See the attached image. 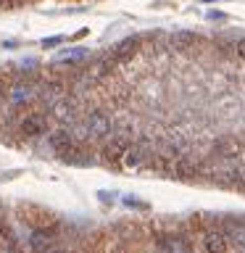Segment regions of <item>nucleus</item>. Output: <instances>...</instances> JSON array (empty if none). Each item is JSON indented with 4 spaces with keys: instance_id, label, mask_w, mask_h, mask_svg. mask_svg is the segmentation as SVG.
Returning a JSON list of instances; mask_svg holds the SVG:
<instances>
[{
    "instance_id": "f03ea898",
    "label": "nucleus",
    "mask_w": 245,
    "mask_h": 253,
    "mask_svg": "<svg viewBox=\"0 0 245 253\" xmlns=\"http://www.w3.org/2000/svg\"><path fill=\"white\" fill-rule=\"evenodd\" d=\"M21 132L27 137H40L47 132V116L45 114H27L21 119Z\"/></svg>"
},
{
    "instance_id": "f257e3e1",
    "label": "nucleus",
    "mask_w": 245,
    "mask_h": 253,
    "mask_svg": "<svg viewBox=\"0 0 245 253\" xmlns=\"http://www.w3.org/2000/svg\"><path fill=\"white\" fill-rule=\"evenodd\" d=\"M84 124H87V132H90V140H106L108 134H114V122L103 111H92L84 119Z\"/></svg>"
},
{
    "instance_id": "ddd939ff",
    "label": "nucleus",
    "mask_w": 245,
    "mask_h": 253,
    "mask_svg": "<svg viewBox=\"0 0 245 253\" xmlns=\"http://www.w3.org/2000/svg\"><path fill=\"white\" fill-rule=\"evenodd\" d=\"M114 58H111V55H108V58H103V61H98V63H95V66L90 69V74H92V79H100V77H106L108 74V71L111 69H114Z\"/></svg>"
},
{
    "instance_id": "20e7f679",
    "label": "nucleus",
    "mask_w": 245,
    "mask_h": 253,
    "mask_svg": "<svg viewBox=\"0 0 245 253\" xmlns=\"http://www.w3.org/2000/svg\"><path fill=\"white\" fill-rule=\"evenodd\" d=\"M137 47H140L137 37H126V40H122V42H116L114 47H111V58L114 61H129L132 55L137 53Z\"/></svg>"
},
{
    "instance_id": "1a4fd4ad",
    "label": "nucleus",
    "mask_w": 245,
    "mask_h": 253,
    "mask_svg": "<svg viewBox=\"0 0 245 253\" xmlns=\"http://www.w3.org/2000/svg\"><path fill=\"white\" fill-rule=\"evenodd\" d=\"M171 47H177V50H190V47H195L198 42V37L193 35V32H185V29H179V32H174L171 35Z\"/></svg>"
},
{
    "instance_id": "9b49d317",
    "label": "nucleus",
    "mask_w": 245,
    "mask_h": 253,
    "mask_svg": "<svg viewBox=\"0 0 245 253\" xmlns=\"http://www.w3.org/2000/svg\"><path fill=\"white\" fill-rule=\"evenodd\" d=\"M42 98L50 103V106H55V103L63 98V82H58V79L45 82V84H42Z\"/></svg>"
},
{
    "instance_id": "2eb2a0df",
    "label": "nucleus",
    "mask_w": 245,
    "mask_h": 253,
    "mask_svg": "<svg viewBox=\"0 0 245 253\" xmlns=\"http://www.w3.org/2000/svg\"><path fill=\"white\" fill-rule=\"evenodd\" d=\"M63 42V37L61 35H55V37H45L42 40V47H55V45H61Z\"/></svg>"
},
{
    "instance_id": "dca6fc26",
    "label": "nucleus",
    "mask_w": 245,
    "mask_h": 253,
    "mask_svg": "<svg viewBox=\"0 0 245 253\" xmlns=\"http://www.w3.org/2000/svg\"><path fill=\"white\" fill-rule=\"evenodd\" d=\"M235 55H237V58H243V61H245V37H243V40H237V42H235Z\"/></svg>"
},
{
    "instance_id": "423d86ee",
    "label": "nucleus",
    "mask_w": 245,
    "mask_h": 253,
    "mask_svg": "<svg viewBox=\"0 0 245 253\" xmlns=\"http://www.w3.org/2000/svg\"><path fill=\"white\" fill-rule=\"evenodd\" d=\"M35 87H32L29 82H16L11 90H8V98H11L13 106H24V103H29V100H35Z\"/></svg>"
},
{
    "instance_id": "6e6552de",
    "label": "nucleus",
    "mask_w": 245,
    "mask_h": 253,
    "mask_svg": "<svg viewBox=\"0 0 245 253\" xmlns=\"http://www.w3.org/2000/svg\"><path fill=\"white\" fill-rule=\"evenodd\" d=\"M203 245H205V253H227L229 251L227 237L221 235V232H205Z\"/></svg>"
},
{
    "instance_id": "0eeeda50",
    "label": "nucleus",
    "mask_w": 245,
    "mask_h": 253,
    "mask_svg": "<svg viewBox=\"0 0 245 253\" xmlns=\"http://www.w3.org/2000/svg\"><path fill=\"white\" fill-rule=\"evenodd\" d=\"M47 142H50L53 150H58V153H69L71 148H74V134H71L69 129H55L50 132V137H47Z\"/></svg>"
},
{
    "instance_id": "f8f14e48",
    "label": "nucleus",
    "mask_w": 245,
    "mask_h": 253,
    "mask_svg": "<svg viewBox=\"0 0 245 253\" xmlns=\"http://www.w3.org/2000/svg\"><path fill=\"white\" fill-rule=\"evenodd\" d=\"M53 108V116L55 119H61V122H71L74 119V111H77V106L71 100H66V98H61L55 106H50Z\"/></svg>"
},
{
    "instance_id": "39448f33",
    "label": "nucleus",
    "mask_w": 245,
    "mask_h": 253,
    "mask_svg": "<svg viewBox=\"0 0 245 253\" xmlns=\"http://www.w3.org/2000/svg\"><path fill=\"white\" fill-rule=\"evenodd\" d=\"M129 145H132L129 137H124V134H111V140L106 142V150H103V153H106V158H111V161H114V158H124Z\"/></svg>"
},
{
    "instance_id": "4468645a",
    "label": "nucleus",
    "mask_w": 245,
    "mask_h": 253,
    "mask_svg": "<svg viewBox=\"0 0 245 253\" xmlns=\"http://www.w3.org/2000/svg\"><path fill=\"white\" fill-rule=\"evenodd\" d=\"M237 140H232V137H221L219 142H216V153L219 156H235L237 153Z\"/></svg>"
},
{
    "instance_id": "9d476101",
    "label": "nucleus",
    "mask_w": 245,
    "mask_h": 253,
    "mask_svg": "<svg viewBox=\"0 0 245 253\" xmlns=\"http://www.w3.org/2000/svg\"><path fill=\"white\" fill-rule=\"evenodd\" d=\"M29 245H32V251H35V253H45L53 245V235L45 232V229H37V232H32Z\"/></svg>"
},
{
    "instance_id": "f3484780",
    "label": "nucleus",
    "mask_w": 245,
    "mask_h": 253,
    "mask_svg": "<svg viewBox=\"0 0 245 253\" xmlns=\"http://www.w3.org/2000/svg\"><path fill=\"white\" fill-rule=\"evenodd\" d=\"M111 253H122V251H111Z\"/></svg>"
},
{
    "instance_id": "7ed1b4c3",
    "label": "nucleus",
    "mask_w": 245,
    "mask_h": 253,
    "mask_svg": "<svg viewBox=\"0 0 245 253\" xmlns=\"http://www.w3.org/2000/svg\"><path fill=\"white\" fill-rule=\"evenodd\" d=\"M90 58V50L87 47H66V50H61L58 55H55V61H53V69H58V66H77V63H82Z\"/></svg>"
}]
</instances>
